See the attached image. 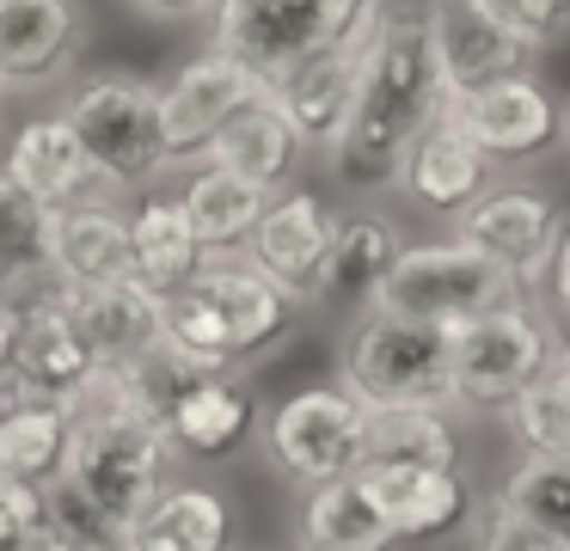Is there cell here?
<instances>
[{
  "instance_id": "cell-37",
  "label": "cell",
  "mask_w": 570,
  "mask_h": 551,
  "mask_svg": "<svg viewBox=\"0 0 570 551\" xmlns=\"http://www.w3.org/2000/svg\"><path fill=\"white\" fill-rule=\"evenodd\" d=\"M43 527V490L0 472V551H19Z\"/></svg>"
},
{
  "instance_id": "cell-34",
  "label": "cell",
  "mask_w": 570,
  "mask_h": 551,
  "mask_svg": "<svg viewBox=\"0 0 570 551\" xmlns=\"http://www.w3.org/2000/svg\"><path fill=\"white\" fill-rule=\"evenodd\" d=\"M497 502H503L509 514H521L528 527H540V533H552L570 545V465L564 460H528V453H521L515 478L503 484Z\"/></svg>"
},
{
  "instance_id": "cell-27",
  "label": "cell",
  "mask_w": 570,
  "mask_h": 551,
  "mask_svg": "<svg viewBox=\"0 0 570 551\" xmlns=\"http://www.w3.org/2000/svg\"><path fill=\"white\" fill-rule=\"evenodd\" d=\"M399 245L405 239H399V227L381 208H350V215H337L325 264H320V288H313V306H368L374 282L386 276Z\"/></svg>"
},
{
  "instance_id": "cell-44",
  "label": "cell",
  "mask_w": 570,
  "mask_h": 551,
  "mask_svg": "<svg viewBox=\"0 0 570 551\" xmlns=\"http://www.w3.org/2000/svg\"><path fill=\"white\" fill-rule=\"evenodd\" d=\"M7 110H13V98H7V92H0V129H7Z\"/></svg>"
},
{
  "instance_id": "cell-13",
  "label": "cell",
  "mask_w": 570,
  "mask_h": 551,
  "mask_svg": "<svg viewBox=\"0 0 570 551\" xmlns=\"http://www.w3.org/2000/svg\"><path fill=\"white\" fill-rule=\"evenodd\" d=\"M154 92H160L166 159H173V171H185L203 159V147L215 141V129H222L239 105H252V98L264 92V80H258V68H246L239 56L203 43L197 56H185L166 80H154Z\"/></svg>"
},
{
  "instance_id": "cell-22",
  "label": "cell",
  "mask_w": 570,
  "mask_h": 551,
  "mask_svg": "<svg viewBox=\"0 0 570 551\" xmlns=\"http://www.w3.org/2000/svg\"><path fill=\"white\" fill-rule=\"evenodd\" d=\"M129 276V208L124 196L92 190L56 208V288H99Z\"/></svg>"
},
{
  "instance_id": "cell-20",
  "label": "cell",
  "mask_w": 570,
  "mask_h": 551,
  "mask_svg": "<svg viewBox=\"0 0 570 551\" xmlns=\"http://www.w3.org/2000/svg\"><path fill=\"white\" fill-rule=\"evenodd\" d=\"M160 423H166V435H173L178 453H190V460H227V453L252 435L258 404H252V386L239 374L203 367V374H190L185 386L173 392Z\"/></svg>"
},
{
  "instance_id": "cell-38",
  "label": "cell",
  "mask_w": 570,
  "mask_h": 551,
  "mask_svg": "<svg viewBox=\"0 0 570 551\" xmlns=\"http://www.w3.org/2000/svg\"><path fill=\"white\" fill-rule=\"evenodd\" d=\"M479 551H570L564 539L540 533V527H528L521 514H509L503 502H491V521H484L479 533Z\"/></svg>"
},
{
  "instance_id": "cell-18",
  "label": "cell",
  "mask_w": 570,
  "mask_h": 551,
  "mask_svg": "<svg viewBox=\"0 0 570 551\" xmlns=\"http://www.w3.org/2000/svg\"><path fill=\"white\" fill-rule=\"evenodd\" d=\"M356 484L368 490V502L381 509V521L393 527L399 545L454 533L472 509L460 465L454 472H435V465H356Z\"/></svg>"
},
{
  "instance_id": "cell-9",
  "label": "cell",
  "mask_w": 570,
  "mask_h": 551,
  "mask_svg": "<svg viewBox=\"0 0 570 551\" xmlns=\"http://www.w3.org/2000/svg\"><path fill=\"white\" fill-rule=\"evenodd\" d=\"M564 233V208H558L552 190L528 178H503L497 171L484 184V196L454 220V239L472 245L484 264H497L521 294L533 301V288L546 282V264H552V245Z\"/></svg>"
},
{
  "instance_id": "cell-4",
  "label": "cell",
  "mask_w": 570,
  "mask_h": 551,
  "mask_svg": "<svg viewBox=\"0 0 570 551\" xmlns=\"http://www.w3.org/2000/svg\"><path fill=\"white\" fill-rule=\"evenodd\" d=\"M56 110L75 129L99 190L136 196V190H154V184L178 178L173 159H166V135H160V92H154L148 73L80 68L56 92Z\"/></svg>"
},
{
  "instance_id": "cell-36",
  "label": "cell",
  "mask_w": 570,
  "mask_h": 551,
  "mask_svg": "<svg viewBox=\"0 0 570 551\" xmlns=\"http://www.w3.org/2000/svg\"><path fill=\"white\" fill-rule=\"evenodd\" d=\"M38 490H43V521L62 533L68 551H117V527L105 521V509L80 484H68V478L56 472L50 484H38Z\"/></svg>"
},
{
  "instance_id": "cell-40",
  "label": "cell",
  "mask_w": 570,
  "mask_h": 551,
  "mask_svg": "<svg viewBox=\"0 0 570 551\" xmlns=\"http://www.w3.org/2000/svg\"><path fill=\"white\" fill-rule=\"evenodd\" d=\"M546 288H552V313H558V325L570 331V220H564V233H558V245H552V264H546Z\"/></svg>"
},
{
  "instance_id": "cell-35",
  "label": "cell",
  "mask_w": 570,
  "mask_h": 551,
  "mask_svg": "<svg viewBox=\"0 0 570 551\" xmlns=\"http://www.w3.org/2000/svg\"><path fill=\"white\" fill-rule=\"evenodd\" d=\"M509 43H521L533 61L570 43V0H472Z\"/></svg>"
},
{
  "instance_id": "cell-25",
  "label": "cell",
  "mask_w": 570,
  "mask_h": 551,
  "mask_svg": "<svg viewBox=\"0 0 570 551\" xmlns=\"http://www.w3.org/2000/svg\"><path fill=\"white\" fill-rule=\"evenodd\" d=\"M0 171L50 208H68V203L99 190V178H92V166H87V154H80L75 129L62 122V110H38V117L19 122L13 141H7Z\"/></svg>"
},
{
  "instance_id": "cell-31",
  "label": "cell",
  "mask_w": 570,
  "mask_h": 551,
  "mask_svg": "<svg viewBox=\"0 0 570 551\" xmlns=\"http://www.w3.org/2000/svg\"><path fill=\"white\" fill-rule=\"evenodd\" d=\"M295 539H301V551H399L393 527L381 521V509L356 484V472L307 490Z\"/></svg>"
},
{
  "instance_id": "cell-39",
  "label": "cell",
  "mask_w": 570,
  "mask_h": 551,
  "mask_svg": "<svg viewBox=\"0 0 570 551\" xmlns=\"http://www.w3.org/2000/svg\"><path fill=\"white\" fill-rule=\"evenodd\" d=\"M129 12H141L148 24H209L215 0H124Z\"/></svg>"
},
{
  "instance_id": "cell-8",
  "label": "cell",
  "mask_w": 570,
  "mask_h": 551,
  "mask_svg": "<svg viewBox=\"0 0 570 551\" xmlns=\"http://www.w3.org/2000/svg\"><path fill=\"white\" fill-rule=\"evenodd\" d=\"M374 0H215L209 43L258 68V80L271 86L295 61L332 49Z\"/></svg>"
},
{
  "instance_id": "cell-33",
  "label": "cell",
  "mask_w": 570,
  "mask_h": 551,
  "mask_svg": "<svg viewBox=\"0 0 570 551\" xmlns=\"http://www.w3.org/2000/svg\"><path fill=\"white\" fill-rule=\"evenodd\" d=\"M509 435L528 460H564L570 465V367H558V355L515 392L509 404Z\"/></svg>"
},
{
  "instance_id": "cell-2",
  "label": "cell",
  "mask_w": 570,
  "mask_h": 551,
  "mask_svg": "<svg viewBox=\"0 0 570 551\" xmlns=\"http://www.w3.org/2000/svg\"><path fill=\"white\" fill-rule=\"evenodd\" d=\"M178 447L166 435V423L154 411H141L111 374L68 411V453H62V478L80 484L92 502L105 509V521L124 527L173 484Z\"/></svg>"
},
{
  "instance_id": "cell-17",
  "label": "cell",
  "mask_w": 570,
  "mask_h": 551,
  "mask_svg": "<svg viewBox=\"0 0 570 551\" xmlns=\"http://www.w3.org/2000/svg\"><path fill=\"white\" fill-rule=\"evenodd\" d=\"M491 178H497V166L466 141V129H460V122L448 117V105H442V117H435L430 129L411 141L405 166H399L393 196H405L417 215L448 220V227H454V220L484 196V184H491Z\"/></svg>"
},
{
  "instance_id": "cell-3",
  "label": "cell",
  "mask_w": 570,
  "mask_h": 551,
  "mask_svg": "<svg viewBox=\"0 0 570 551\" xmlns=\"http://www.w3.org/2000/svg\"><path fill=\"white\" fill-rule=\"evenodd\" d=\"M301 306L246 257H203V269L160 301V337L203 367H239L295 331Z\"/></svg>"
},
{
  "instance_id": "cell-7",
  "label": "cell",
  "mask_w": 570,
  "mask_h": 551,
  "mask_svg": "<svg viewBox=\"0 0 570 551\" xmlns=\"http://www.w3.org/2000/svg\"><path fill=\"white\" fill-rule=\"evenodd\" d=\"M552 331L540 301H509L448 331V374H454V411H509L515 392L552 362Z\"/></svg>"
},
{
  "instance_id": "cell-21",
  "label": "cell",
  "mask_w": 570,
  "mask_h": 551,
  "mask_svg": "<svg viewBox=\"0 0 570 551\" xmlns=\"http://www.w3.org/2000/svg\"><path fill=\"white\" fill-rule=\"evenodd\" d=\"M203 159L234 171V178H246V184H258V190H288V184H301V171H307L313 154L301 147V135L288 129L276 98L258 92L252 105H239L234 117L215 129V141L203 147Z\"/></svg>"
},
{
  "instance_id": "cell-23",
  "label": "cell",
  "mask_w": 570,
  "mask_h": 551,
  "mask_svg": "<svg viewBox=\"0 0 570 551\" xmlns=\"http://www.w3.org/2000/svg\"><path fill=\"white\" fill-rule=\"evenodd\" d=\"M124 208H129V282H141L154 301H166V294H178L197 276L209 252L197 245L185 208H178V196L166 184L136 190V203H124Z\"/></svg>"
},
{
  "instance_id": "cell-6",
  "label": "cell",
  "mask_w": 570,
  "mask_h": 551,
  "mask_svg": "<svg viewBox=\"0 0 570 551\" xmlns=\"http://www.w3.org/2000/svg\"><path fill=\"white\" fill-rule=\"evenodd\" d=\"M337 386L362 411H393V404H442L454 411V374H448V331L423 318H393L362 306L356 331L344 343V374Z\"/></svg>"
},
{
  "instance_id": "cell-28",
  "label": "cell",
  "mask_w": 570,
  "mask_h": 551,
  "mask_svg": "<svg viewBox=\"0 0 570 551\" xmlns=\"http://www.w3.org/2000/svg\"><path fill=\"white\" fill-rule=\"evenodd\" d=\"M56 294V208L0 171V301Z\"/></svg>"
},
{
  "instance_id": "cell-32",
  "label": "cell",
  "mask_w": 570,
  "mask_h": 551,
  "mask_svg": "<svg viewBox=\"0 0 570 551\" xmlns=\"http://www.w3.org/2000/svg\"><path fill=\"white\" fill-rule=\"evenodd\" d=\"M68 453V411L31 399H0V472L19 484H50Z\"/></svg>"
},
{
  "instance_id": "cell-24",
  "label": "cell",
  "mask_w": 570,
  "mask_h": 551,
  "mask_svg": "<svg viewBox=\"0 0 570 551\" xmlns=\"http://www.w3.org/2000/svg\"><path fill=\"white\" fill-rule=\"evenodd\" d=\"M430 37H435V68H442V92L460 98L484 80L533 68L521 43H509L472 0H430Z\"/></svg>"
},
{
  "instance_id": "cell-16",
  "label": "cell",
  "mask_w": 570,
  "mask_h": 551,
  "mask_svg": "<svg viewBox=\"0 0 570 551\" xmlns=\"http://www.w3.org/2000/svg\"><path fill=\"white\" fill-rule=\"evenodd\" d=\"M105 380V367L92 362V350L80 343L75 318L62 313L56 294L19 301V331H13V399L56 404L75 411L92 386Z\"/></svg>"
},
{
  "instance_id": "cell-14",
  "label": "cell",
  "mask_w": 570,
  "mask_h": 551,
  "mask_svg": "<svg viewBox=\"0 0 570 551\" xmlns=\"http://www.w3.org/2000/svg\"><path fill=\"white\" fill-rule=\"evenodd\" d=\"M381 12H386V0H374L332 49L295 61L288 73H276V80L264 86V92L276 98V110L288 117V129L301 135L307 154L325 159L337 147V135H344L350 105H356V73H362V56H368V37H374V24H381Z\"/></svg>"
},
{
  "instance_id": "cell-15",
  "label": "cell",
  "mask_w": 570,
  "mask_h": 551,
  "mask_svg": "<svg viewBox=\"0 0 570 551\" xmlns=\"http://www.w3.org/2000/svg\"><path fill=\"white\" fill-rule=\"evenodd\" d=\"M332 227H337V208L325 203L320 190H307V184H288V190H271V203L258 208V220H252L239 257L258 264L295 306H313Z\"/></svg>"
},
{
  "instance_id": "cell-42",
  "label": "cell",
  "mask_w": 570,
  "mask_h": 551,
  "mask_svg": "<svg viewBox=\"0 0 570 551\" xmlns=\"http://www.w3.org/2000/svg\"><path fill=\"white\" fill-rule=\"evenodd\" d=\"M558 147H570V98H558Z\"/></svg>"
},
{
  "instance_id": "cell-10",
  "label": "cell",
  "mask_w": 570,
  "mask_h": 551,
  "mask_svg": "<svg viewBox=\"0 0 570 551\" xmlns=\"http://www.w3.org/2000/svg\"><path fill=\"white\" fill-rule=\"evenodd\" d=\"M92 49L87 0H0V92L56 98Z\"/></svg>"
},
{
  "instance_id": "cell-12",
  "label": "cell",
  "mask_w": 570,
  "mask_h": 551,
  "mask_svg": "<svg viewBox=\"0 0 570 551\" xmlns=\"http://www.w3.org/2000/svg\"><path fill=\"white\" fill-rule=\"evenodd\" d=\"M448 117L466 129V141L497 171L533 166L558 147V92L540 80V68L503 73V80H484L472 92L448 98Z\"/></svg>"
},
{
  "instance_id": "cell-11",
  "label": "cell",
  "mask_w": 570,
  "mask_h": 551,
  "mask_svg": "<svg viewBox=\"0 0 570 551\" xmlns=\"http://www.w3.org/2000/svg\"><path fill=\"white\" fill-rule=\"evenodd\" d=\"M264 453L295 484H332L362 460V404L344 386H301L264 416Z\"/></svg>"
},
{
  "instance_id": "cell-26",
  "label": "cell",
  "mask_w": 570,
  "mask_h": 551,
  "mask_svg": "<svg viewBox=\"0 0 570 551\" xmlns=\"http://www.w3.org/2000/svg\"><path fill=\"white\" fill-rule=\"evenodd\" d=\"M227 545H234V509L209 484H166L117 539V551H227Z\"/></svg>"
},
{
  "instance_id": "cell-30",
  "label": "cell",
  "mask_w": 570,
  "mask_h": 551,
  "mask_svg": "<svg viewBox=\"0 0 570 551\" xmlns=\"http://www.w3.org/2000/svg\"><path fill=\"white\" fill-rule=\"evenodd\" d=\"M356 465H435V472H454L460 465L454 416L442 404L362 411V460Z\"/></svg>"
},
{
  "instance_id": "cell-41",
  "label": "cell",
  "mask_w": 570,
  "mask_h": 551,
  "mask_svg": "<svg viewBox=\"0 0 570 551\" xmlns=\"http://www.w3.org/2000/svg\"><path fill=\"white\" fill-rule=\"evenodd\" d=\"M13 331H19V301H0V399H13Z\"/></svg>"
},
{
  "instance_id": "cell-1",
  "label": "cell",
  "mask_w": 570,
  "mask_h": 551,
  "mask_svg": "<svg viewBox=\"0 0 570 551\" xmlns=\"http://www.w3.org/2000/svg\"><path fill=\"white\" fill-rule=\"evenodd\" d=\"M442 68H435V37H430V0H386L381 24L368 37V56L356 73V105L325 154L337 184L356 196H386L399 184L411 141L442 117Z\"/></svg>"
},
{
  "instance_id": "cell-5",
  "label": "cell",
  "mask_w": 570,
  "mask_h": 551,
  "mask_svg": "<svg viewBox=\"0 0 570 551\" xmlns=\"http://www.w3.org/2000/svg\"><path fill=\"white\" fill-rule=\"evenodd\" d=\"M509 301H528L515 282L497 264H484L472 245L460 239H423V245H399V257L386 264V276L374 282L368 313H393V318H423V325H466L479 313H497Z\"/></svg>"
},
{
  "instance_id": "cell-43",
  "label": "cell",
  "mask_w": 570,
  "mask_h": 551,
  "mask_svg": "<svg viewBox=\"0 0 570 551\" xmlns=\"http://www.w3.org/2000/svg\"><path fill=\"white\" fill-rule=\"evenodd\" d=\"M552 355H558V367H570V331H564V343H558Z\"/></svg>"
},
{
  "instance_id": "cell-19",
  "label": "cell",
  "mask_w": 570,
  "mask_h": 551,
  "mask_svg": "<svg viewBox=\"0 0 570 551\" xmlns=\"http://www.w3.org/2000/svg\"><path fill=\"white\" fill-rule=\"evenodd\" d=\"M56 301L75 318L80 343L92 350V362L105 374H124L129 362H141L160 343V301L129 276L99 282V288H56Z\"/></svg>"
},
{
  "instance_id": "cell-29",
  "label": "cell",
  "mask_w": 570,
  "mask_h": 551,
  "mask_svg": "<svg viewBox=\"0 0 570 551\" xmlns=\"http://www.w3.org/2000/svg\"><path fill=\"white\" fill-rule=\"evenodd\" d=\"M173 196H178L190 233H197V245L209 257H234L239 245H246L258 208L271 203V190H258V184H246V178H234V171L209 166V159L185 166V184H178Z\"/></svg>"
}]
</instances>
